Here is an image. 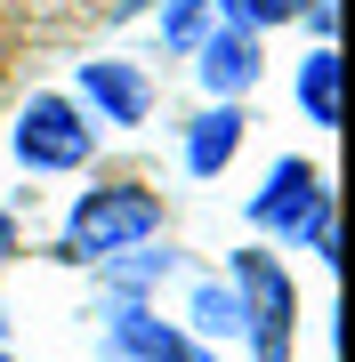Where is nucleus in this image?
<instances>
[{
  "label": "nucleus",
  "instance_id": "f257e3e1",
  "mask_svg": "<svg viewBox=\"0 0 355 362\" xmlns=\"http://www.w3.org/2000/svg\"><path fill=\"white\" fill-rule=\"evenodd\" d=\"M154 233H162V194L113 177V185H97V194L73 202V218H65V258L106 266V258H121V250H145Z\"/></svg>",
  "mask_w": 355,
  "mask_h": 362
},
{
  "label": "nucleus",
  "instance_id": "f03ea898",
  "mask_svg": "<svg viewBox=\"0 0 355 362\" xmlns=\"http://www.w3.org/2000/svg\"><path fill=\"white\" fill-rule=\"evenodd\" d=\"M235 306L250 330V354L259 362H291V338H299V290H291V266L275 250H235Z\"/></svg>",
  "mask_w": 355,
  "mask_h": 362
},
{
  "label": "nucleus",
  "instance_id": "7ed1b4c3",
  "mask_svg": "<svg viewBox=\"0 0 355 362\" xmlns=\"http://www.w3.org/2000/svg\"><path fill=\"white\" fill-rule=\"evenodd\" d=\"M89 145H97V129H89V113L73 97H33L16 113V161L25 169H81Z\"/></svg>",
  "mask_w": 355,
  "mask_h": 362
},
{
  "label": "nucleus",
  "instance_id": "20e7f679",
  "mask_svg": "<svg viewBox=\"0 0 355 362\" xmlns=\"http://www.w3.org/2000/svg\"><path fill=\"white\" fill-rule=\"evenodd\" d=\"M323 209H331L323 169H315V161H299V153H283L275 169H266V185L250 194V226H259V233H291V242H299V233L323 218Z\"/></svg>",
  "mask_w": 355,
  "mask_h": 362
},
{
  "label": "nucleus",
  "instance_id": "39448f33",
  "mask_svg": "<svg viewBox=\"0 0 355 362\" xmlns=\"http://www.w3.org/2000/svg\"><path fill=\"white\" fill-rule=\"evenodd\" d=\"M194 57H202V89L210 97H242L250 81H259V33H242V25H218V33H202L194 40Z\"/></svg>",
  "mask_w": 355,
  "mask_h": 362
},
{
  "label": "nucleus",
  "instance_id": "423d86ee",
  "mask_svg": "<svg viewBox=\"0 0 355 362\" xmlns=\"http://www.w3.org/2000/svg\"><path fill=\"white\" fill-rule=\"evenodd\" d=\"M81 97H89L97 113L113 121V129H137L145 105H154L145 73H137V65H121V57H89V65H81Z\"/></svg>",
  "mask_w": 355,
  "mask_h": 362
},
{
  "label": "nucleus",
  "instance_id": "0eeeda50",
  "mask_svg": "<svg viewBox=\"0 0 355 362\" xmlns=\"http://www.w3.org/2000/svg\"><path fill=\"white\" fill-rule=\"evenodd\" d=\"M113 346L130 354V362H210L202 346H186L154 306H137V298H121V306H113Z\"/></svg>",
  "mask_w": 355,
  "mask_h": 362
},
{
  "label": "nucleus",
  "instance_id": "6e6552de",
  "mask_svg": "<svg viewBox=\"0 0 355 362\" xmlns=\"http://www.w3.org/2000/svg\"><path fill=\"white\" fill-rule=\"evenodd\" d=\"M242 129H250V121H242V105H235V97H218L210 113L186 129V169H194V177H218V169L242 153Z\"/></svg>",
  "mask_w": 355,
  "mask_h": 362
},
{
  "label": "nucleus",
  "instance_id": "1a4fd4ad",
  "mask_svg": "<svg viewBox=\"0 0 355 362\" xmlns=\"http://www.w3.org/2000/svg\"><path fill=\"white\" fill-rule=\"evenodd\" d=\"M299 105H307V121H315V129L339 121V57H331V49H315V57L299 65Z\"/></svg>",
  "mask_w": 355,
  "mask_h": 362
},
{
  "label": "nucleus",
  "instance_id": "9d476101",
  "mask_svg": "<svg viewBox=\"0 0 355 362\" xmlns=\"http://www.w3.org/2000/svg\"><path fill=\"white\" fill-rule=\"evenodd\" d=\"M210 8L226 16V25H242V33H259V25H291V16L307 8V0H210Z\"/></svg>",
  "mask_w": 355,
  "mask_h": 362
},
{
  "label": "nucleus",
  "instance_id": "9b49d317",
  "mask_svg": "<svg viewBox=\"0 0 355 362\" xmlns=\"http://www.w3.org/2000/svg\"><path fill=\"white\" fill-rule=\"evenodd\" d=\"M194 322L235 338V330H242V306H235V290H226V282H202V290H194Z\"/></svg>",
  "mask_w": 355,
  "mask_h": 362
},
{
  "label": "nucleus",
  "instance_id": "f8f14e48",
  "mask_svg": "<svg viewBox=\"0 0 355 362\" xmlns=\"http://www.w3.org/2000/svg\"><path fill=\"white\" fill-rule=\"evenodd\" d=\"M202 25H210V0H170V8H162V40H170V49H194Z\"/></svg>",
  "mask_w": 355,
  "mask_h": 362
},
{
  "label": "nucleus",
  "instance_id": "ddd939ff",
  "mask_svg": "<svg viewBox=\"0 0 355 362\" xmlns=\"http://www.w3.org/2000/svg\"><path fill=\"white\" fill-rule=\"evenodd\" d=\"M106 266H113V258H106ZM162 274H170V250H162V258H130V250H121V266H113V290H130V298H137L145 282H162Z\"/></svg>",
  "mask_w": 355,
  "mask_h": 362
},
{
  "label": "nucleus",
  "instance_id": "4468645a",
  "mask_svg": "<svg viewBox=\"0 0 355 362\" xmlns=\"http://www.w3.org/2000/svg\"><path fill=\"white\" fill-rule=\"evenodd\" d=\"M299 242H315V258H323V266H339V226H331V209H323V218L299 233Z\"/></svg>",
  "mask_w": 355,
  "mask_h": 362
},
{
  "label": "nucleus",
  "instance_id": "2eb2a0df",
  "mask_svg": "<svg viewBox=\"0 0 355 362\" xmlns=\"http://www.w3.org/2000/svg\"><path fill=\"white\" fill-rule=\"evenodd\" d=\"M9 250H16V218L0 209V258H9Z\"/></svg>",
  "mask_w": 355,
  "mask_h": 362
},
{
  "label": "nucleus",
  "instance_id": "dca6fc26",
  "mask_svg": "<svg viewBox=\"0 0 355 362\" xmlns=\"http://www.w3.org/2000/svg\"><path fill=\"white\" fill-rule=\"evenodd\" d=\"M0 362H9V354H0Z\"/></svg>",
  "mask_w": 355,
  "mask_h": 362
}]
</instances>
